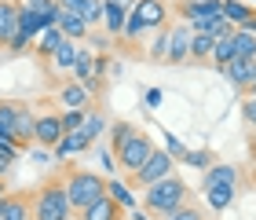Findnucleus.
<instances>
[{
    "label": "nucleus",
    "mask_w": 256,
    "mask_h": 220,
    "mask_svg": "<svg viewBox=\"0 0 256 220\" xmlns=\"http://www.w3.org/2000/svg\"><path fill=\"white\" fill-rule=\"evenodd\" d=\"M0 194H8V191H4V180H0Z\"/></svg>",
    "instance_id": "nucleus-51"
},
{
    "label": "nucleus",
    "mask_w": 256,
    "mask_h": 220,
    "mask_svg": "<svg viewBox=\"0 0 256 220\" xmlns=\"http://www.w3.org/2000/svg\"><path fill=\"white\" fill-rule=\"evenodd\" d=\"M183 161H187L190 169H208V165H212V154H208V150H187Z\"/></svg>",
    "instance_id": "nucleus-36"
},
{
    "label": "nucleus",
    "mask_w": 256,
    "mask_h": 220,
    "mask_svg": "<svg viewBox=\"0 0 256 220\" xmlns=\"http://www.w3.org/2000/svg\"><path fill=\"white\" fill-rule=\"evenodd\" d=\"M187 202H190V191L176 172L165 176V180H158V183H150V187H143V209L150 216H168Z\"/></svg>",
    "instance_id": "nucleus-1"
},
{
    "label": "nucleus",
    "mask_w": 256,
    "mask_h": 220,
    "mask_svg": "<svg viewBox=\"0 0 256 220\" xmlns=\"http://www.w3.org/2000/svg\"><path fill=\"white\" fill-rule=\"evenodd\" d=\"M55 26L62 30V37L66 41H84L88 37V26H84V19L80 15H74V11H55Z\"/></svg>",
    "instance_id": "nucleus-14"
},
{
    "label": "nucleus",
    "mask_w": 256,
    "mask_h": 220,
    "mask_svg": "<svg viewBox=\"0 0 256 220\" xmlns=\"http://www.w3.org/2000/svg\"><path fill=\"white\" fill-rule=\"evenodd\" d=\"M132 11H136V19L143 22V30H161V26H168V8H165V0H139Z\"/></svg>",
    "instance_id": "nucleus-9"
},
{
    "label": "nucleus",
    "mask_w": 256,
    "mask_h": 220,
    "mask_svg": "<svg viewBox=\"0 0 256 220\" xmlns=\"http://www.w3.org/2000/svg\"><path fill=\"white\" fill-rule=\"evenodd\" d=\"M124 15H128L124 8L110 4V0H102V15H99V26L106 30V37H121V30H124Z\"/></svg>",
    "instance_id": "nucleus-15"
},
{
    "label": "nucleus",
    "mask_w": 256,
    "mask_h": 220,
    "mask_svg": "<svg viewBox=\"0 0 256 220\" xmlns=\"http://www.w3.org/2000/svg\"><path fill=\"white\" fill-rule=\"evenodd\" d=\"M205 198L212 209H227L230 202H234V183H220V187H208L205 191Z\"/></svg>",
    "instance_id": "nucleus-26"
},
{
    "label": "nucleus",
    "mask_w": 256,
    "mask_h": 220,
    "mask_svg": "<svg viewBox=\"0 0 256 220\" xmlns=\"http://www.w3.org/2000/svg\"><path fill=\"white\" fill-rule=\"evenodd\" d=\"M238 30H246V33H252V37H256V11H252V15L246 19V22H242V26Z\"/></svg>",
    "instance_id": "nucleus-44"
},
{
    "label": "nucleus",
    "mask_w": 256,
    "mask_h": 220,
    "mask_svg": "<svg viewBox=\"0 0 256 220\" xmlns=\"http://www.w3.org/2000/svg\"><path fill=\"white\" fill-rule=\"evenodd\" d=\"M220 183H234L238 187V169L234 165H216L212 161V165L205 169V176H202V187L208 191V187H220Z\"/></svg>",
    "instance_id": "nucleus-16"
},
{
    "label": "nucleus",
    "mask_w": 256,
    "mask_h": 220,
    "mask_svg": "<svg viewBox=\"0 0 256 220\" xmlns=\"http://www.w3.org/2000/svg\"><path fill=\"white\" fill-rule=\"evenodd\" d=\"M11 161H15V158H11V154H4V150H0V176H8V172H11Z\"/></svg>",
    "instance_id": "nucleus-43"
},
{
    "label": "nucleus",
    "mask_w": 256,
    "mask_h": 220,
    "mask_svg": "<svg viewBox=\"0 0 256 220\" xmlns=\"http://www.w3.org/2000/svg\"><path fill=\"white\" fill-rule=\"evenodd\" d=\"M80 220H124V209L110 198V194H102V198H96L88 209H80Z\"/></svg>",
    "instance_id": "nucleus-11"
},
{
    "label": "nucleus",
    "mask_w": 256,
    "mask_h": 220,
    "mask_svg": "<svg viewBox=\"0 0 256 220\" xmlns=\"http://www.w3.org/2000/svg\"><path fill=\"white\" fill-rule=\"evenodd\" d=\"M18 8H26V11H33L37 19H44V26H55V0H22Z\"/></svg>",
    "instance_id": "nucleus-25"
},
{
    "label": "nucleus",
    "mask_w": 256,
    "mask_h": 220,
    "mask_svg": "<svg viewBox=\"0 0 256 220\" xmlns=\"http://www.w3.org/2000/svg\"><path fill=\"white\" fill-rule=\"evenodd\" d=\"M62 187H66V198H70V209H88L96 198L106 194V176L99 172H88V169H70L62 172Z\"/></svg>",
    "instance_id": "nucleus-3"
},
{
    "label": "nucleus",
    "mask_w": 256,
    "mask_h": 220,
    "mask_svg": "<svg viewBox=\"0 0 256 220\" xmlns=\"http://www.w3.org/2000/svg\"><path fill=\"white\" fill-rule=\"evenodd\" d=\"M150 154H154V140H150V136H143L139 129L128 136V140H124L118 150H114V158H118V169H124L128 176H132L136 169H143V161H146Z\"/></svg>",
    "instance_id": "nucleus-5"
},
{
    "label": "nucleus",
    "mask_w": 256,
    "mask_h": 220,
    "mask_svg": "<svg viewBox=\"0 0 256 220\" xmlns=\"http://www.w3.org/2000/svg\"><path fill=\"white\" fill-rule=\"evenodd\" d=\"M146 107H161V92H158V88L146 92Z\"/></svg>",
    "instance_id": "nucleus-45"
},
{
    "label": "nucleus",
    "mask_w": 256,
    "mask_h": 220,
    "mask_svg": "<svg viewBox=\"0 0 256 220\" xmlns=\"http://www.w3.org/2000/svg\"><path fill=\"white\" fill-rule=\"evenodd\" d=\"M212 37L208 33H190V59H208L212 55Z\"/></svg>",
    "instance_id": "nucleus-29"
},
{
    "label": "nucleus",
    "mask_w": 256,
    "mask_h": 220,
    "mask_svg": "<svg viewBox=\"0 0 256 220\" xmlns=\"http://www.w3.org/2000/svg\"><path fill=\"white\" fill-rule=\"evenodd\" d=\"M62 121H59V114H37V121H33V143H40V147H55L62 140Z\"/></svg>",
    "instance_id": "nucleus-7"
},
{
    "label": "nucleus",
    "mask_w": 256,
    "mask_h": 220,
    "mask_svg": "<svg viewBox=\"0 0 256 220\" xmlns=\"http://www.w3.org/2000/svg\"><path fill=\"white\" fill-rule=\"evenodd\" d=\"M15 15H18V4H11V0H0V44L11 37V30H15Z\"/></svg>",
    "instance_id": "nucleus-27"
},
{
    "label": "nucleus",
    "mask_w": 256,
    "mask_h": 220,
    "mask_svg": "<svg viewBox=\"0 0 256 220\" xmlns=\"http://www.w3.org/2000/svg\"><path fill=\"white\" fill-rule=\"evenodd\" d=\"M52 158V150L48 147H40V150H33V161H40V165H44V161H48Z\"/></svg>",
    "instance_id": "nucleus-46"
},
{
    "label": "nucleus",
    "mask_w": 256,
    "mask_h": 220,
    "mask_svg": "<svg viewBox=\"0 0 256 220\" xmlns=\"http://www.w3.org/2000/svg\"><path fill=\"white\" fill-rule=\"evenodd\" d=\"M33 121H37V114H33L30 103H18V99H0V129L15 136L18 147L33 143Z\"/></svg>",
    "instance_id": "nucleus-4"
},
{
    "label": "nucleus",
    "mask_w": 256,
    "mask_h": 220,
    "mask_svg": "<svg viewBox=\"0 0 256 220\" xmlns=\"http://www.w3.org/2000/svg\"><path fill=\"white\" fill-rule=\"evenodd\" d=\"M4 209H8V194H0V216H4Z\"/></svg>",
    "instance_id": "nucleus-49"
},
{
    "label": "nucleus",
    "mask_w": 256,
    "mask_h": 220,
    "mask_svg": "<svg viewBox=\"0 0 256 220\" xmlns=\"http://www.w3.org/2000/svg\"><path fill=\"white\" fill-rule=\"evenodd\" d=\"M0 220H33L30 216V194H8V209Z\"/></svg>",
    "instance_id": "nucleus-21"
},
{
    "label": "nucleus",
    "mask_w": 256,
    "mask_h": 220,
    "mask_svg": "<svg viewBox=\"0 0 256 220\" xmlns=\"http://www.w3.org/2000/svg\"><path fill=\"white\" fill-rule=\"evenodd\" d=\"M59 99L66 110H88L92 107V92L84 85H77V81H66V85L59 88Z\"/></svg>",
    "instance_id": "nucleus-13"
},
{
    "label": "nucleus",
    "mask_w": 256,
    "mask_h": 220,
    "mask_svg": "<svg viewBox=\"0 0 256 220\" xmlns=\"http://www.w3.org/2000/svg\"><path fill=\"white\" fill-rule=\"evenodd\" d=\"M55 8H59V11H74V15H80L84 0H55Z\"/></svg>",
    "instance_id": "nucleus-41"
},
{
    "label": "nucleus",
    "mask_w": 256,
    "mask_h": 220,
    "mask_svg": "<svg viewBox=\"0 0 256 220\" xmlns=\"http://www.w3.org/2000/svg\"><path fill=\"white\" fill-rule=\"evenodd\" d=\"M158 37H154V44H150V59H158V63H165L168 59V26H161V30H154Z\"/></svg>",
    "instance_id": "nucleus-31"
},
{
    "label": "nucleus",
    "mask_w": 256,
    "mask_h": 220,
    "mask_svg": "<svg viewBox=\"0 0 256 220\" xmlns=\"http://www.w3.org/2000/svg\"><path fill=\"white\" fill-rule=\"evenodd\" d=\"M77 52H80V44H77V41H62L59 48H55V52L48 55V59H52V66H55V70H74Z\"/></svg>",
    "instance_id": "nucleus-17"
},
{
    "label": "nucleus",
    "mask_w": 256,
    "mask_h": 220,
    "mask_svg": "<svg viewBox=\"0 0 256 220\" xmlns=\"http://www.w3.org/2000/svg\"><path fill=\"white\" fill-rule=\"evenodd\" d=\"M92 59H96L92 52H84V48L77 52V63H74V70H70L77 85H88V81H92Z\"/></svg>",
    "instance_id": "nucleus-28"
},
{
    "label": "nucleus",
    "mask_w": 256,
    "mask_h": 220,
    "mask_svg": "<svg viewBox=\"0 0 256 220\" xmlns=\"http://www.w3.org/2000/svg\"><path fill=\"white\" fill-rule=\"evenodd\" d=\"M99 15H102V0H84V8H80L84 26H99Z\"/></svg>",
    "instance_id": "nucleus-34"
},
{
    "label": "nucleus",
    "mask_w": 256,
    "mask_h": 220,
    "mask_svg": "<svg viewBox=\"0 0 256 220\" xmlns=\"http://www.w3.org/2000/svg\"><path fill=\"white\" fill-rule=\"evenodd\" d=\"M230 41H234V55H238V59H256V37H252V33H246V30L234 26Z\"/></svg>",
    "instance_id": "nucleus-24"
},
{
    "label": "nucleus",
    "mask_w": 256,
    "mask_h": 220,
    "mask_svg": "<svg viewBox=\"0 0 256 220\" xmlns=\"http://www.w3.org/2000/svg\"><path fill=\"white\" fill-rule=\"evenodd\" d=\"M88 147H92V140H88V136H84V132L77 129V132H66L62 140H59V143L52 147V158L66 161V158H74V154H84Z\"/></svg>",
    "instance_id": "nucleus-10"
},
{
    "label": "nucleus",
    "mask_w": 256,
    "mask_h": 220,
    "mask_svg": "<svg viewBox=\"0 0 256 220\" xmlns=\"http://www.w3.org/2000/svg\"><path fill=\"white\" fill-rule=\"evenodd\" d=\"M172 165H176V161L168 158V150H165V147H154V154L143 161V169L132 172V183H136V187H150V183L172 176Z\"/></svg>",
    "instance_id": "nucleus-6"
},
{
    "label": "nucleus",
    "mask_w": 256,
    "mask_h": 220,
    "mask_svg": "<svg viewBox=\"0 0 256 220\" xmlns=\"http://www.w3.org/2000/svg\"><path fill=\"white\" fill-rule=\"evenodd\" d=\"M99 161H102V169H106V176H114V172H118V158H114V154L99 150Z\"/></svg>",
    "instance_id": "nucleus-40"
},
{
    "label": "nucleus",
    "mask_w": 256,
    "mask_h": 220,
    "mask_svg": "<svg viewBox=\"0 0 256 220\" xmlns=\"http://www.w3.org/2000/svg\"><path fill=\"white\" fill-rule=\"evenodd\" d=\"M220 15H224L230 26H242V22L252 15V8L246 4V0H220Z\"/></svg>",
    "instance_id": "nucleus-18"
},
{
    "label": "nucleus",
    "mask_w": 256,
    "mask_h": 220,
    "mask_svg": "<svg viewBox=\"0 0 256 220\" xmlns=\"http://www.w3.org/2000/svg\"><path fill=\"white\" fill-rule=\"evenodd\" d=\"M110 4H118V8H124V11H132V8L139 4V0H110Z\"/></svg>",
    "instance_id": "nucleus-47"
},
{
    "label": "nucleus",
    "mask_w": 256,
    "mask_h": 220,
    "mask_svg": "<svg viewBox=\"0 0 256 220\" xmlns=\"http://www.w3.org/2000/svg\"><path fill=\"white\" fill-rule=\"evenodd\" d=\"M106 194L121 205V209H136V194H132V187H128L124 180H106Z\"/></svg>",
    "instance_id": "nucleus-20"
},
{
    "label": "nucleus",
    "mask_w": 256,
    "mask_h": 220,
    "mask_svg": "<svg viewBox=\"0 0 256 220\" xmlns=\"http://www.w3.org/2000/svg\"><path fill=\"white\" fill-rule=\"evenodd\" d=\"M234 59H238V55H234V41H230V37H220V41L212 44V55H208V63H212L216 70H224V66L234 63Z\"/></svg>",
    "instance_id": "nucleus-19"
},
{
    "label": "nucleus",
    "mask_w": 256,
    "mask_h": 220,
    "mask_svg": "<svg viewBox=\"0 0 256 220\" xmlns=\"http://www.w3.org/2000/svg\"><path fill=\"white\" fill-rule=\"evenodd\" d=\"M249 88H252V96H256V81H252V85H249Z\"/></svg>",
    "instance_id": "nucleus-52"
},
{
    "label": "nucleus",
    "mask_w": 256,
    "mask_h": 220,
    "mask_svg": "<svg viewBox=\"0 0 256 220\" xmlns=\"http://www.w3.org/2000/svg\"><path fill=\"white\" fill-rule=\"evenodd\" d=\"M70 198H66V187H62V176L59 180H44L37 191L30 194V216L33 220H70Z\"/></svg>",
    "instance_id": "nucleus-2"
},
{
    "label": "nucleus",
    "mask_w": 256,
    "mask_h": 220,
    "mask_svg": "<svg viewBox=\"0 0 256 220\" xmlns=\"http://www.w3.org/2000/svg\"><path fill=\"white\" fill-rule=\"evenodd\" d=\"M139 33H143V22L136 19V11H128V15H124V30H121V37H124V41H136Z\"/></svg>",
    "instance_id": "nucleus-37"
},
{
    "label": "nucleus",
    "mask_w": 256,
    "mask_h": 220,
    "mask_svg": "<svg viewBox=\"0 0 256 220\" xmlns=\"http://www.w3.org/2000/svg\"><path fill=\"white\" fill-rule=\"evenodd\" d=\"M165 63H172V66L190 63V30H187V22L168 26V59Z\"/></svg>",
    "instance_id": "nucleus-8"
},
{
    "label": "nucleus",
    "mask_w": 256,
    "mask_h": 220,
    "mask_svg": "<svg viewBox=\"0 0 256 220\" xmlns=\"http://www.w3.org/2000/svg\"><path fill=\"white\" fill-rule=\"evenodd\" d=\"M26 44H30V37H26V33H18V26H15V30H11V37L4 41V48L8 52H22Z\"/></svg>",
    "instance_id": "nucleus-39"
},
{
    "label": "nucleus",
    "mask_w": 256,
    "mask_h": 220,
    "mask_svg": "<svg viewBox=\"0 0 256 220\" xmlns=\"http://www.w3.org/2000/svg\"><path fill=\"white\" fill-rule=\"evenodd\" d=\"M84 114H88V110H62V114H59L62 132H77L80 125H84Z\"/></svg>",
    "instance_id": "nucleus-33"
},
{
    "label": "nucleus",
    "mask_w": 256,
    "mask_h": 220,
    "mask_svg": "<svg viewBox=\"0 0 256 220\" xmlns=\"http://www.w3.org/2000/svg\"><path fill=\"white\" fill-rule=\"evenodd\" d=\"M15 26H18V33H26V37L33 41L40 30H48L44 26V19H37L33 11H26V8H18V15H15Z\"/></svg>",
    "instance_id": "nucleus-22"
},
{
    "label": "nucleus",
    "mask_w": 256,
    "mask_h": 220,
    "mask_svg": "<svg viewBox=\"0 0 256 220\" xmlns=\"http://www.w3.org/2000/svg\"><path fill=\"white\" fill-rule=\"evenodd\" d=\"M246 4H249V8H252V11H256V0H246Z\"/></svg>",
    "instance_id": "nucleus-50"
},
{
    "label": "nucleus",
    "mask_w": 256,
    "mask_h": 220,
    "mask_svg": "<svg viewBox=\"0 0 256 220\" xmlns=\"http://www.w3.org/2000/svg\"><path fill=\"white\" fill-rule=\"evenodd\" d=\"M161 220H205V213L198 209L194 202H187V205H180L176 213H168V216H161Z\"/></svg>",
    "instance_id": "nucleus-35"
},
{
    "label": "nucleus",
    "mask_w": 256,
    "mask_h": 220,
    "mask_svg": "<svg viewBox=\"0 0 256 220\" xmlns=\"http://www.w3.org/2000/svg\"><path fill=\"white\" fill-rule=\"evenodd\" d=\"M165 150H168V158H172V161L187 154V147H183V140H180V136H172V132H165Z\"/></svg>",
    "instance_id": "nucleus-38"
},
{
    "label": "nucleus",
    "mask_w": 256,
    "mask_h": 220,
    "mask_svg": "<svg viewBox=\"0 0 256 220\" xmlns=\"http://www.w3.org/2000/svg\"><path fill=\"white\" fill-rule=\"evenodd\" d=\"M132 132H136V125H132V121H114V125H110V147L118 150Z\"/></svg>",
    "instance_id": "nucleus-32"
},
{
    "label": "nucleus",
    "mask_w": 256,
    "mask_h": 220,
    "mask_svg": "<svg viewBox=\"0 0 256 220\" xmlns=\"http://www.w3.org/2000/svg\"><path fill=\"white\" fill-rule=\"evenodd\" d=\"M128 220H150V213H146V209H132V216H128Z\"/></svg>",
    "instance_id": "nucleus-48"
},
{
    "label": "nucleus",
    "mask_w": 256,
    "mask_h": 220,
    "mask_svg": "<svg viewBox=\"0 0 256 220\" xmlns=\"http://www.w3.org/2000/svg\"><path fill=\"white\" fill-rule=\"evenodd\" d=\"M224 74H227V81L234 88H249L256 81V59H234V63L224 66Z\"/></svg>",
    "instance_id": "nucleus-12"
},
{
    "label": "nucleus",
    "mask_w": 256,
    "mask_h": 220,
    "mask_svg": "<svg viewBox=\"0 0 256 220\" xmlns=\"http://www.w3.org/2000/svg\"><path fill=\"white\" fill-rule=\"evenodd\" d=\"M242 114H246V121L256 125V96H249L246 103H242Z\"/></svg>",
    "instance_id": "nucleus-42"
},
{
    "label": "nucleus",
    "mask_w": 256,
    "mask_h": 220,
    "mask_svg": "<svg viewBox=\"0 0 256 220\" xmlns=\"http://www.w3.org/2000/svg\"><path fill=\"white\" fill-rule=\"evenodd\" d=\"M62 41H66V37H62V30H59V26H48V30H40V33H37V52L44 55V59H48V55L59 48Z\"/></svg>",
    "instance_id": "nucleus-23"
},
{
    "label": "nucleus",
    "mask_w": 256,
    "mask_h": 220,
    "mask_svg": "<svg viewBox=\"0 0 256 220\" xmlns=\"http://www.w3.org/2000/svg\"><path fill=\"white\" fill-rule=\"evenodd\" d=\"M102 129H106V121H102V114H96L88 107V114H84V125H80V132L88 136V140H99L102 136Z\"/></svg>",
    "instance_id": "nucleus-30"
}]
</instances>
